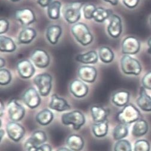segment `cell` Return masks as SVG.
<instances>
[{"instance_id":"d4e9b609","label":"cell","mask_w":151,"mask_h":151,"mask_svg":"<svg viewBox=\"0 0 151 151\" xmlns=\"http://www.w3.org/2000/svg\"><path fill=\"white\" fill-rule=\"evenodd\" d=\"M16 50V45L13 40L6 36H0V51L1 52L12 53Z\"/></svg>"},{"instance_id":"9c48e42d","label":"cell","mask_w":151,"mask_h":151,"mask_svg":"<svg viewBox=\"0 0 151 151\" xmlns=\"http://www.w3.org/2000/svg\"><path fill=\"white\" fill-rule=\"evenodd\" d=\"M122 53L125 55H132L137 54L140 48V43L137 38L134 37L125 38L122 42Z\"/></svg>"},{"instance_id":"5bb4252c","label":"cell","mask_w":151,"mask_h":151,"mask_svg":"<svg viewBox=\"0 0 151 151\" xmlns=\"http://www.w3.org/2000/svg\"><path fill=\"white\" fill-rule=\"evenodd\" d=\"M78 76L82 81L88 83H94L97 77V70L94 66L83 65L79 67L78 71Z\"/></svg>"},{"instance_id":"44dd1931","label":"cell","mask_w":151,"mask_h":151,"mask_svg":"<svg viewBox=\"0 0 151 151\" xmlns=\"http://www.w3.org/2000/svg\"><path fill=\"white\" fill-rule=\"evenodd\" d=\"M130 100V93L127 91L120 90L114 93L112 97V103L117 106L122 107L127 105Z\"/></svg>"},{"instance_id":"5b68a950","label":"cell","mask_w":151,"mask_h":151,"mask_svg":"<svg viewBox=\"0 0 151 151\" xmlns=\"http://www.w3.org/2000/svg\"><path fill=\"white\" fill-rule=\"evenodd\" d=\"M61 121L63 124L65 125H72L74 130H78L85 123V118L81 111H74L62 114Z\"/></svg>"},{"instance_id":"7a4b0ae2","label":"cell","mask_w":151,"mask_h":151,"mask_svg":"<svg viewBox=\"0 0 151 151\" xmlns=\"http://www.w3.org/2000/svg\"><path fill=\"white\" fill-rule=\"evenodd\" d=\"M83 3L81 1H74L66 4L62 9L63 16L68 23H78L81 17V9Z\"/></svg>"},{"instance_id":"277c9868","label":"cell","mask_w":151,"mask_h":151,"mask_svg":"<svg viewBox=\"0 0 151 151\" xmlns=\"http://www.w3.org/2000/svg\"><path fill=\"white\" fill-rule=\"evenodd\" d=\"M34 84L37 86L41 96H48L52 87V77L48 73L38 74L34 77Z\"/></svg>"},{"instance_id":"30bf717a","label":"cell","mask_w":151,"mask_h":151,"mask_svg":"<svg viewBox=\"0 0 151 151\" xmlns=\"http://www.w3.org/2000/svg\"><path fill=\"white\" fill-rule=\"evenodd\" d=\"M16 68L20 77L23 79L31 78L36 72L34 65L28 59H23L19 61L17 63Z\"/></svg>"},{"instance_id":"f546056e","label":"cell","mask_w":151,"mask_h":151,"mask_svg":"<svg viewBox=\"0 0 151 151\" xmlns=\"http://www.w3.org/2000/svg\"><path fill=\"white\" fill-rule=\"evenodd\" d=\"M98 56L102 62L105 63H109L114 59L115 55L110 48L106 46H103L100 47L98 50Z\"/></svg>"},{"instance_id":"ab89813d","label":"cell","mask_w":151,"mask_h":151,"mask_svg":"<svg viewBox=\"0 0 151 151\" xmlns=\"http://www.w3.org/2000/svg\"><path fill=\"white\" fill-rule=\"evenodd\" d=\"M123 4L130 9L135 8L139 4V0H122Z\"/></svg>"},{"instance_id":"4dcf8cb0","label":"cell","mask_w":151,"mask_h":151,"mask_svg":"<svg viewBox=\"0 0 151 151\" xmlns=\"http://www.w3.org/2000/svg\"><path fill=\"white\" fill-rule=\"evenodd\" d=\"M112 14V12L110 9H106L101 7H97L94 14L93 19L97 22L102 23L110 18Z\"/></svg>"},{"instance_id":"f6af8a7d","label":"cell","mask_w":151,"mask_h":151,"mask_svg":"<svg viewBox=\"0 0 151 151\" xmlns=\"http://www.w3.org/2000/svg\"><path fill=\"white\" fill-rule=\"evenodd\" d=\"M1 104H0V105H1V113H0V115H1V116H3V114H4V104L2 101H1V103H0Z\"/></svg>"},{"instance_id":"7c38bea8","label":"cell","mask_w":151,"mask_h":151,"mask_svg":"<svg viewBox=\"0 0 151 151\" xmlns=\"http://www.w3.org/2000/svg\"><path fill=\"white\" fill-rule=\"evenodd\" d=\"M15 16L16 19L24 27L28 26L35 22L36 20L34 12L28 8H23L16 10Z\"/></svg>"},{"instance_id":"603a6c76","label":"cell","mask_w":151,"mask_h":151,"mask_svg":"<svg viewBox=\"0 0 151 151\" xmlns=\"http://www.w3.org/2000/svg\"><path fill=\"white\" fill-rule=\"evenodd\" d=\"M67 145L73 151H81L84 146V140L82 137L77 134H71L66 140Z\"/></svg>"},{"instance_id":"c3c4849f","label":"cell","mask_w":151,"mask_h":151,"mask_svg":"<svg viewBox=\"0 0 151 151\" xmlns=\"http://www.w3.org/2000/svg\"><path fill=\"white\" fill-rule=\"evenodd\" d=\"M0 132H1V133H0V134H1V140L3 136H4V131L3 129H1V131H0Z\"/></svg>"},{"instance_id":"83f0119b","label":"cell","mask_w":151,"mask_h":151,"mask_svg":"<svg viewBox=\"0 0 151 151\" xmlns=\"http://www.w3.org/2000/svg\"><path fill=\"white\" fill-rule=\"evenodd\" d=\"M54 119V114L49 109H44L39 112L36 116L37 122L41 125H47L52 121Z\"/></svg>"},{"instance_id":"f35d334b","label":"cell","mask_w":151,"mask_h":151,"mask_svg":"<svg viewBox=\"0 0 151 151\" xmlns=\"http://www.w3.org/2000/svg\"><path fill=\"white\" fill-rule=\"evenodd\" d=\"M9 22L7 20L1 19L0 20V34H3L9 30Z\"/></svg>"},{"instance_id":"ee69618b","label":"cell","mask_w":151,"mask_h":151,"mask_svg":"<svg viewBox=\"0 0 151 151\" xmlns=\"http://www.w3.org/2000/svg\"><path fill=\"white\" fill-rule=\"evenodd\" d=\"M5 65H6L5 60L3 58H0V68H1V69L3 68L4 66H5Z\"/></svg>"},{"instance_id":"ba28073f","label":"cell","mask_w":151,"mask_h":151,"mask_svg":"<svg viewBox=\"0 0 151 151\" xmlns=\"http://www.w3.org/2000/svg\"><path fill=\"white\" fill-rule=\"evenodd\" d=\"M23 102L31 109L37 108L41 102L40 94L34 87H30L24 91L22 96Z\"/></svg>"},{"instance_id":"d6a6232c","label":"cell","mask_w":151,"mask_h":151,"mask_svg":"<svg viewBox=\"0 0 151 151\" xmlns=\"http://www.w3.org/2000/svg\"><path fill=\"white\" fill-rule=\"evenodd\" d=\"M128 134V128L127 125L119 124L115 127L113 131V136L115 140H119L125 137Z\"/></svg>"},{"instance_id":"4316f807","label":"cell","mask_w":151,"mask_h":151,"mask_svg":"<svg viewBox=\"0 0 151 151\" xmlns=\"http://www.w3.org/2000/svg\"><path fill=\"white\" fill-rule=\"evenodd\" d=\"M108 121L107 120L100 122H95L92 125V130L94 134L97 137H103L107 134L108 132Z\"/></svg>"},{"instance_id":"f1b7e54d","label":"cell","mask_w":151,"mask_h":151,"mask_svg":"<svg viewBox=\"0 0 151 151\" xmlns=\"http://www.w3.org/2000/svg\"><path fill=\"white\" fill-rule=\"evenodd\" d=\"M61 3L58 0L53 1L47 7V16L52 20H57L60 17Z\"/></svg>"},{"instance_id":"7dc6e473","label":"cell","mask_w":151,"mask_h":151,"mask_svg":"<svg viewBox=\"0 0 151 151\" xmlns=\"http://www.w3.org/2000/svg\"><path fill=\"white\" fill-rule=\"evenodd\" d=\"M57 151H72V150L69 149L67 147H60L58 150H57Z\"/></svg>"},{"instance_id":"52a82bcc","label":"cell","mask_w":151,"mask_h":151,"mask_svg":"<svg viewBox=\"0 0 151 151\" xmlns=\"http://www.w3.org/2000/svg\"><path fill=\"white\" fill-rule=\"evenodd\" d=\"M30 59L34 65L40 69L47 68L50 64V56L44 50L36 48L33 50L30 56Z\"/></svg>"},{"instance_id":"9a60e30c","label":"cell","mask_w":151,"mask_h":151,"mask_svg":"<svg viewBox=\"0 0 151 151\" xmlns=\"http://www.w3.org/2000/svg\"><path fill=\"white\" fill-rule=\"evenodd\" d=\"M122 31V20L121 17L116 14H112L110 17L109 24L107 27V32L113 38H118Z\"/></svg>"},{"instance_id":"f907efd6","label":"cell","mask_w":151,"mask_h":151,"mask_svg":"<svg viewBox=\"0 0 151 151\" xmlns=\"http://www.w3.org/2000/svg\"><path fill=\"white\" fill-rule=\"evenodd\" d=\"M150 24H151V17H150Z\"/></svg>"},{"instance_id":"60d3db41","label":"cell","mask_w":151,"mask_h":151,"mask_svg":"<svg viewBox=\"0 0 151 151\" xmlns=\"http://www.w3.org/2000/svg\"><path fill=\"white\" fill-rule=\"evenodd\" d=\"M53 1L52 0H37V3L41 7H47Z\"/></svg>"},{"instance_id":"e575fe53","label":"cell","mask_w":151,"mask_h":151,"mask_svg":"<svg viewBox=\"0 0 151 151\" xmlns=\"http://www.w3.org/2000/svg\"><path fill=\"white\" fill-rule=\"evenodd\" d=\"M12 81V74L10 72L5 68L0 69V84L6 86Z\"/></svg>"},{"instance_id":"7bdbcfd3","label":"cell","mask_w":151,"mask_h":151,"mask_svg":"<svg viewBox=\"0 0 151 151\" xmlns=\"http://www.w3.org/2000/svg\"><path fill=\"white\" fill-rule=\"evenodd\" d=\"M105 2H107L113 6H117L118 4V0H104Z\"/></svg>"},{"instance_id":"2e32d148","label":"cell","mask_w":151,"mask_h":151,"mask_svg":"<svg viewBox=\"0 0 151 151\" xmlns=\"http://www.w3.org/2000/svg\"><path fill=\"white\" fill-rule=\"evenodd\" d=\"M70 91L76 97L82 98L88 93V87L83 81L76 79L70 84Z\"/></svg>"},{"instance_id":"ffe728a7","label":"cell","mask_w":151,"mask_h":151,"mask_svg":"<svg viewBox=\"0 0 151 151\" xmlns=\"http://www.w3.org/2000/svg\"><path fill=\"white\" fill-rule=\"evenodd\" d=\"M37 32L32 28L27 27L23 28L18 36V42L21 44H30L36 37Z\"/></svg>"},{"instance_id":"8992f818","label":"cell","mask_w":151,"mask_h":151,"mask_svg":"<svg viewBox=\"0 0 151 151\" xmlns=\"http://www.w3.org/2000/svg\"><path fill=\"white\" fill-rule=\"evenodd\" d=\"M121 66L122 72L127 75H139L142 72L140 62L130 55H124L121 59Z\"/></svg>"},{"instance_id":"74e56055","label":"cell","mask_w":151,"mask_h":151,"mask_svg":"<svg viewBox=\"0 0 151 151\" xmlns=\"http://www.w3.org/2000/svg\"><path fill=\"white\" fill-rule=\"evenodd\" d=\"M142 85L145 89L151 90V71L148 72L142 79Z\"/></svg>"},{"instance_id":"cb8c5ba5","label":"cell","mask_w":151,"mask_h":151,"mask_svg":"<svg viewBox=\"0 0 151 151\" xmlns=\"http://www.w3.org/2000/svg\"><path fill=\"white\" fill-rule=\"evenodd\" d=\"M98 53L94 50L88 52L83 54H79L76 57V60L83 64H95L98 60Z\"/></svg>"},{"instance_id":"b9f144b4","label":"cell","mask_w":151,"mask_h":151,"mask_svg":"<svg viewBox=\"0 0 151 151\" xmlns=\"http://www.w3.org/2000/svg\"><path fill=\"white\" fill-rule=\"evenodd\" d=\"M37 151H52V147L49 145L43 144L37 147Z\"/></svg>"},{"instance_id":"bcb514c9","label":"cell","mask_w":151,"mask_h":151,"mask_svg":"<svg viewBox=\"0 0 151 151\" xmlns=\"http://www.w3.org/2000/svg\"><path fill=\"white\" fill-rule=\"evenodd\" d=\"M147 44H148V46L149 47V48L147 50V52L149 53V54H151V38H150L148 41H147Z\"/></svg>"},{"instance_id":"d590c367","label":"cell","mask_w":151,"mask_h":151,"mask_svg":"<svg viewBox=\"0 0 151 151\" xmlns=\"http://www.w3.org/2000/svg\"><path fill=\"white\" fill-rule=\"evenodd\" d=\"M97 7L92 4H87L83 7V14L86 19L91 20L93 19L94 14L95 12Z\"/></svg>"},{"instance_id":"681fc988","label":"cell","mask_w":151,"mask_h":151,"mask_svg":"<svg viewBox=\"0 0 151 151\" xmlns=\"http://www.w3.org/2000/svg\"><path fill=\"white\" fill-rule=\"evenodd\" d=\"M10 1L12 2H18L20 1V0H10Z\"/></svg>"},{"instance_id":"ac0fdd59","label":"cell","mask_w":151,"mask_h":151,"mask_svg":"<svg viewBox=\"0 0 151 151\" xmlns=\"http://www.w3.org/2000/svg\"><path fill=\"white\" fill-rule=\"evenodd\" d=\"M62 32V28L60 25H50L46 30V38L47 41L52 45L57 44L61 36Z\"/></svg>"},{"instance_id":"484cf974","label":"cell","mask_w":151,"mask_h":151,"mask_svg":"<svg viewBox=\"0 0 151 151\" xmlns=\"http://www.w3.org/2000/svg\"><path fill=\"white\" fill-rule=\"evenodd\" d=\"M148 131L147 122L144 119H139L135 122L132 129V134L139 137L144 136Z\"/></svg>"},{"instance_id":"8fae6325","label":"cell","mask_w":151,"mask_h":151,"mask_svg":"<svg viewBox=\"0 0 151 151\" xmlns=\"http://www.w3.org/2000/svg\"><path fill=\"white\" fill-rule=\"evenodd\" d=\"M8 113L11 120L17 122L20 121L25 116V110L16 99H13L8 104Z\"/></svg>"},{"instance_id":"e0dca14e","label":"cell","mask_w":151,"mask_h":151,"mask_svg":"<svg viewBox=\"0 0 151 151\" xmlns=\"http://www.w3.org/2000/svg\"><path fill=\"white\" fill-rule=\"evenodd\" d=\"M49 108L59 112L68 111L71 109L70 105L68 104L67 100L64 98L58 96L56 94H54L51 96Z\"/></svg>"},{"instance_id":"1f68e13d","label":"cell","mask_w":151,"mask_h":151,"mask_svg":"<svg viewBox=\"0 0 151 151\" xmlns=\"http://www.w3.org/2000/svg\"><path fill=\"white\" fill-rule=\"evenodd\" d=\"M47 140V136L44 132L38 130L34 132L28 140L36 146L38 147L39 145H43Z\"/></svg>"},{"instance_id":"d6986e66","label":"cell","mask_w":151,"mask_h":151,"mask_svg":"<svg viewBox=\"0 0 151 151\" xmlns=\"http://www.w3.org/2000/svg\"><path fill=\"white\" fill-rule=\"evenodd\" d=\"M138 106L143 111L151 112V97L143 87H140V95L137 100Z\"/></svg>"},{"instance_id":"836d02e7","label":"cell","mask_w":151,"mask_h":151,"mask_svg":"<svg viewBox=\"0 0 151 151\" xmlns=\"http://www.w3.org/2000/svg\"><path fill=\"white\" fill-rule=\"evenodd\" d=\"M114 151H132L131 145L127 140H119L115 145Z\"/></svg>"},{"instance_id":"3957f363","label":"cell","mask_w":151,"mask_h":151,"mask_svg":"<svg viewBox=\"0 0 151 151\" xmlns=\"http://www.w3.org/2000/svg\"><path fill=\"white\" fill-rule=\"evenodd\" d=\"M140 112L139 109L132 104H127L118 112L116 115L117 120L121 124H129L139 120Z\"/></svg>"},{"instance_id":"4fadbf2b","label":"cell","mask_w":151,"mask_h":151,"mask_svg":"<svg viewBox=\"0 0 151 151\" xmlns=\"http://www.w3.org/2000/svg\"><path fill=\"white\" fill-rule=\"evenodd\" d=\"M6 131L10 139L15 142L20 140L25 133V130L22 125L14 121L7 123Z\"/></svg>"},{"instance_id":"8d00e7d4","label":"cell","mask_w":151,"mask_h":151,"mask_svg":"<svg viewBox=\"0 0 151 151\" xmlns=\"http://www.w3.org/2000/svg\"><path fill=\"white\" fill-rule=\"evenodd\" d=\"M150 144L146 140H139L134 144V151H150Z\"/></svg>"},{"instance_id":"6da1fadb","label":"cell","mask_w":151,"mask_h":151,"mask_svg":"<svg viewBox=\"0 0 151 151\" xmlns=\"http://www.w3.org/2000/svg\"><path fill=\"white\" fill-rule=\"evenodd\" d=\"M71 32L76 40L83 46L88 45L93 41V35L85 23L78 22L74 24Z\"/></svg>"},{"instance_id":"7402d4cb","label":"cell","mask_w":151,"mask_h":151,"mask_svg":"<svg viewBox=\"0 0 151 151\" xmlns=\"http://www.w3.org/2000/svg\"><path fill=\"white\" fill-rule=\"evenodd\" d=\"M91 116L95 122H100L107 120L109 112L107 109L100 106H92L91 108Z\"/></svg>"}]
</instances>
